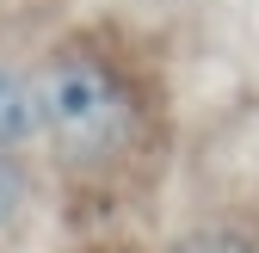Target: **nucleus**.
Wrapping results in <instances>:
<instances>
[{"instance_id":"obj_2","label":"nucleus","mask_w":259,"mask_h":253,"mask_svg":"<svg viewBox=\"0 0 259 253\" xmlns=\"http://www.w3.org/2000/svg\"><path fill=\"white\" fill-rule=\"evenodd\" d=\"M44 136V99L37 80H25L19 68H0V154H13L25 142Z\"/></svg>"},{"instance_id":"obj_1","label":"nucleus","mask_w":259,"mask_h":253,"mask_svg":"<svg viewBox=\"0 0 259 253\" xmlns=\"http://www.w3.org/2000/svg\"><path fill=\"white\" fill-rule=\"evenodd\" d=\"M37 99H44V136L68 173H111L136 154L142 105L111 56L87 44L56 50L37 74Z\"/></svg>"},{"instance_id":"obj_3","label":"nucleus","mask_w":259,"mask_h":253,"mask_svg":"<svg viewBox=\"0 0 259 253\" xmlns=\"http://www.w3.org/2000/svg\"><path fill=\"white\" fill-rule=\"evenodd\" d=\"M25 198H31V179L19 173V161H13V154H0V229H7L13 216L25 210Z\"/></svg>"},{"instance_id":"obj_4","label":"nucleus","mask_w":259,"mask_h":253,"mask_svg":"<svg viewBox=\"0 0 259 253\" xmlns=\"http://www.w3.org/2000/svg\"><path fill=\"white\" fill-rule=\"evenodd\" d=\"M173 253H259L247 235H229V229H204V235H185Z\"/></svg>"}]
</instances>
